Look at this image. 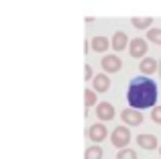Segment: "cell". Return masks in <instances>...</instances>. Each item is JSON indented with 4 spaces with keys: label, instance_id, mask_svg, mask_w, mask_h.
<instances>
[{
    "label": "cell",
    "instance_id": "1",
    "mask_svg": "<svg viewBox=\"0 0 161 159\" xmlns=\"http://www.w3.org/2000/svg\"><path fill=\"white\" fill-rule=\"evenodd\" d=\"M157 84L149 76H139L129 84L126 90V102L130 108L145 110V108H155L157 102Z\"/></svg>",
    "mask_w": 161,
    "mask_h": 159
},
{
    "label": "cell",
    "instance_id": "2",
    "mask_svg": "<svg viewBox=\"0 0 161 159\" xmlns=\"http://www.w3.org/2000/svg\"><path fill=\"white\" fill-rule=\"evenodd\" d=\"M110 143L118 149H126V145L130 143V131L126 127H116L110 135Z\"/></svg>",
    "mask_w": 161,
    "mask_h": 159
},
{
    "label": "cell",
    "instance_id": "3",
    "mask_svg": "<svg viewBox=\"0 0 161 159\" xmlns=\"http://www.w3.org/2000/svg\"><path fill=\"white\" fill-rule=\"evenodd\" d=\"M120 118H122V123L126 124V127H139V124L143 123V114H141V110H137V108H126V110H122L120 112Z\"/></svg>",
    "mask_w": 161,
    "mask_h": 159
},
{
    "label": "cell",
    "instance_id": "4",
    "mask_svg": "<svg viewBox=\"0 0 161 159\" xmlns=\"http://www.w3.org/2000/svg\"><path fill=\"white\" fill-rule=\"evenodd\" d=\"M147 49H149V45H147L145 39H141V37H137V39H130L129 43V53L130 57H145L147 55Z\"/></svg>",
    "mask_w": 161,
    "mask_h": 159
},
{
    "label": "cell",
    "instance_id": "5",
    "mask_svg": "<svg viewBox=\"0 0 161 159\" xmlns=\"http://www.w3.org/2000/svg\"><path fill=\"white\" fill-rule=\"evenodd\" d=\"M106 137H108V129L104 127L102 123H96L88 129V139H90L92 143H102Z\"/></svg>",
    "mask_w": 161,
    "mask_h": 159
},
{
    "label": "cell",
    "instance_id": "6",
    "mask_svg": "<svg viewBox=\"0 0 161 159\" xmlns=\"http://www.w3.org/2000/svg\"><path fill=\"white\" fill-rule=\"evenodd\" d=\"M120 68H122L120 57H116V55H104L102 57V69H104V74H116V72H120Z\"/></svg>",
    "mask_w": 161,
    "mask_h": 159
},
{
    "label": "cell",
    "instance_id": "7",
    "mask_svg": "<svg viewBox=\"0 0 161 159\" xmlns=\"http://www.w3.org/2000/svg\"><path fill=\"white\" fill-rule=\"evenodd\" d=\"M96 114H98V118L102 120V123H106V120H112V118H114L116 110H114V106H112L110 102H98Z\"/></svg>",
    "mask_w": 161,
    "mask_h": 159
},
{
    "label": "cell",
    "instance_id": "8",
    "mask_svg": "<svg viewBox=\"0 0 161 159\" xmlns=\"http://www.w3.org/2000/svg\"><path fill=\"white\" fill-rule=\"evenodd\" d=\"M108 88H110L108 74H98V76H94V80H92V90H94V92L104 94V92H108Z\"/></svg>",
    "mask_w": 161,
    "mask_h": 159
},
{
    "label": "cell",
    "instance_id": "9",
    "mask_svg": "<svg viewBox=\"0 0 161 159\" xmlns=\"http://www.w3.org/2000/svg\"><path fill=\"white\" fill-rule=\"evenodd\" d=\"M139 69H141L143 76H151V74H155L159 69V59H153V57H143V61L139 63Z\"/></svg>",
    "mask_w": 161,
    "mask_h": 159
},
{
    "label": "cell",
    "instance_id": "10",
    "mask_svg": "<svg viewBox=\"0 0 161 159\" xmlns=\"http://www.w3.org/2000/svg\"><path fill=\"white\" fill-rule=\"evenodd\" d=\"M110 43H112V49H114V51H122V49L129 47V37H126L125 31H116L112 35V39H110Z\"/></svg>",
    "mask_w": 161,
    "mask_h": 159
},
{
    "label": "cell",
    "instance_id": "11",
    "mask_svg": "<svg viewBox=\"0 0 161 159\" xmlns=\"http://www.w3.org/2000/svg\"><path fill=\"white\" fill-rule=\"evenodd\" d=\"M137 143H139V147L147 149V151H153V149L159 147V141H157V137H155V135H139L137 137Z\"/></svg>",
    "mask_w": 161,
    "mask_h": 159
},
{
    "label": "cell",
    "instance_id": "12",
    "mask_svg": "<svg viewBox=\"0 0 161 159\" xmlns=\"http://www.w3.org/2000/svg\"><path fill=\"white\" fill-rule=\"evenodd\" d=\"M112 47V43H110V39H106V37H94L92 39V49H94L96 53H104V51H108V49Z\"/></svg>",
    "mask_w": 161,
    "mask_h": 159
},
{
    "label": "cell",
    "instance_id": "13",
    "mask_svg": "<svg viewBox=\"0 0 161 159\" xmlns=\"http://www.w3.org/2000/svg\"><path fill=\"white\" fill-rule=\"evenodd\" d=\"M130 23H133V27L139 29V31H147V29L153 25V19H151V16H135Z\"/></svg>",
    "mask_w": 161,
    "mask_h": 159
},
{
    "label": "cell",
    "instance_id": "14",
    "mask_svg": "<svg viewBox=\"0 0 161 159\" xmlns=\"http://www.w3.org/2000/svg\"><path fill=\"white\" fill-rule=\"evenodd\" d=\"M104 151L100 145H92V147L86 149V153H84V159H102Z\"/></svg>",
    "mask_w": 161,
    "mask_h": 159
},
{
    "label": "cell",
    "instance_id": "15",
    "mask_svg": "<svg viewBox=\"0 0 161 159\" xmlns=\"http://www.w3.org/2000/svg\"><path fill=\"white\" fill-rule=\"evenodd\" d=\"M84 102H86V108H92L94 104H98V96H96L94 90H84Z\"/></svg>",
    "mask_w": 161,
    "mask_h": 159
},
{
    "label": "cell",
    "instance_id": "16",
    "mask_svg": "<svg viewBox=\"0 0 161 159\" xmlns=\"http://www.w3.org/2000/svg\"><path fill=\"white\" fill-rule=\"evenodd\" d=\"M147 41L155 45H161V29H149L147 31Z\"/></svg>",
    "mask_w": 161,
    "mask_h": 159
},
{
    "label": "cell",
    "instance_id": "17",
    "mask_svg": "<svg viewBox=\"0 0 161 159\" xmlns=\"http://www.w3.org/2000/svg\"><path fill=\"white\" fill-rule=\"evenodd\" d=\"M116 159H137V153H135L133 149H120Z\"/></svg>",
    "mask_w": 161,
    "mask_h": 159
},
{
    "label": "cell",
    "instance_id": "18",
    "mask_svg": "<svg viewBox=\"0 0 161 159\" xmlns=\"http://www.w3.org/2000/svg\"><path fill=\"white\" fill-rule=\"evenodd\" d=\"M151 120L157 123V124H161V106H155L153 110H151Z\"/></svg>",
    "mask_w": 161,
    "mask_h": 159
},
{
    "label": "cell",
    "instance_id": "19",
    "mask_svg": "<svg viewBox=\"0 0 161 159\" xmlns=\"http://www.w3.org/2000/svg\"><path fill=\"white\" fill-rule=\"evenodd\" d=\"M84 80H94V72H92V68L90 65H84Z\"/></svg>",
    "mask_w": 161,
    "mask_h": 159
},
{
    "label": "cell",
    "instance_id": "20",
    "mask_svg": "<svg viewBox=\"0 0 161 159\" xmlns=\"http://www.w3.org/2000/svg\"><path fill=\"white\" fill-rule=\"evenodd\" d=\"M157 74H159V78H161V59H159V69H157Z\"/></svg>",
    "mask_w": 161,
    "mask_h": 159
},
{
    "label": "cell",
    "instance_id": "21",
    "mask_svg": "<svg viewBox=\"0 0 161 159\" xmlns=\"http://www.w3.org/2000/svg\"><path fill=\"white\" fill-rule=\"evenodd\" d=\"M159 155H161V147H159Z\"/></svg>",
    "mask_w": 161,
    "mask_h": 159
}]
</instances>
